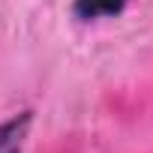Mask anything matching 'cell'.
<instances>
[{
    "mask_svg": "<svg viewBox=\"0 0 153 153\" xmlns=\"http://www.w3.org/2000/svg\"><path fill=\"white\" fill-rule=\"evenodd\" d=\"M126 0H75V15L81 21H96V18H108L117 15L123 9Z\"/></svg>",
    "mask_w": 153,
    "mask_h": 153,
    "instance_id": "7a4b0ae2",
    "label": "cell"
},
{
    "mask_svg": "<svg viewBox=\"0 0 153 153\" xmlns=\"http://www.w3.org/2000/svg\"><path fill=\"white\" fill-rule=\"evenodd\" d=\"M27 129H30V111L15 114L6 123H0V153H21Z\"/></svg>",
    "mask_w": 153,
    "mask_h": 153,
    "instance_id": "6da1fadb",
    "label": "cell"
}]
</instances>
